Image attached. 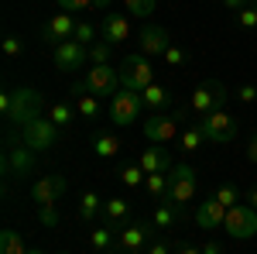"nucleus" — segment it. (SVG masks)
Here are the masks:
<instances>
[{
	"mask_svg": "<svg viewBox=\"0 0 257 254\" xmlns=\"http://www.w3.org/2000/svg\"><path fill=\"white\" fill-rule=\"evenodd\" d=\"M0 110H4V117L11 127H28V124H35L41 117V110H45V100H41L38 90H31V86H18V90H11V93H4L0 97Z\"/></svg>",
	"mask_w": 257,
	"mask_h": 254,
	"instance_id": "nucleus-1",
	"label": "nucleus"
},
{
	"mask_svg": "<svg viewBox=\"0 0 257 254\" xmlns=\"http://www.w3.org/2000/svg\"><path fill=\"white\" fill-rule=\"evenodd\" d=\"M199 127H202L206 141H213V144H230L240 131L237 117H233L230 110H223V107L213 110V114H206V117H199Z\"/></svg>",
	"mask_w": 257,
	"mask_h": 254,
	"instance_id": "nucleus-3",
	"label": "nucleus"
},
{
	"mask_svg": "<svg viewBox=\"0 0 257 254\" xmlns=\"http://www.w3.org/2000/svg\"><path fill=\"white\" fill-rule=\"evenodd\" d=\"M65 189H69L65 176H41L38 182H31V199H35L38 206H48V203L62 199Z\"/></svg>",
	"mask_w": 257,
	"mask_h": 254,
	"instance_id": "nucleus-15",
	"label": "nucleus"
},
{
	"mask_svg": "<svg viewBox=\"0 0 257 254\" xmlns=\"http://www.w3.org/2000/svg\"><path fill=\"white\" fill-rule=\"evenodd\" d=\"M202 254H223V247H219L216 240H206V244H202Z\"/></svg>",
	"mask_w": 257,
	"mask_h": 254,
	"instance_id": "nucleus-45",
	"label": "nucleus"
},
{
	"mask_svg": "<svg viewBox=\"0 0 257 254\" xmlns=\"http://www.w3.org/2000/svg\"><path fill=\"white\" fill-rule=\"evenodd\" d=\"M141 107H144L141 93H134V90H120L117 97L110 100V117H113L117 127H131V124L138 120Z\"/></svg>",
	"mask_w": 257,
	"mask_h": 254,
	"instance_id": "nucleus-12",
	"label": "nucleus"
},
{
	"mask_svg": "<svg viewBox=\"0 0 257 254\" xmlns=\"http://www.w3.org/2000/svg\"><path fill=\"white\" fill-rule=\"evenodd\" d=\"M254 11H257V0H254Z\"/></svg>",
	"mask_w": 257,
	"mask_h": 254,
	"instance_id": "nucleus-51",
	"label": "nucleus"
},
{
	"mask_svg": "<svg viewBox=\"0 0 257 254\" xmlns=\"http://www.w3.org/2000/svg\"><path fill=\"white\" fill-rule=\"evenodd\" d=\"M127 216H131V203H127L123 196H110L106 206H103V220H106V223H123Z\"/></svg>",
	"mask_w": 257,
	"mask_h": 254,
	"instance_id": "nucleus-24",
	"label": "nucleus"
},
{
	"mask_svg": "<svg viewBox=\"0 0 257 254\" xmlns=\"http://www.w3.org/2000/svg\"><path fill=\"white\" fill-rule=\"evenodd\" d=\"M110 48H113V45H106L103 38H99L96 45H89V59H93V65H110Z\"/></svg>",
	"mask_w": 257,
	"mask_h": 254,
	"instance_id": "nucleus-36",
	"label": "nucleus"
},
{
	"mask_svg": "<svg viewBox=\"0 0 257 254\" xmlns=\"http://www.w3.org/2000/svg\"><path fill=\"white\" fill-rule=\"evenodd\" d=\"M14 131H18V127H11V131H7V155H4V172H7V176H28V172L35 168V158H38V151H31L24 141L18 144Z\"/></svg>",
	"mask_w": 257,
	"mask_h": 254,
	"instance_id": "nucleus-5",
	"label": "nucleus"
},
{
	"mask_svg": "<svg viewBox=\"0 0 257 254\" xmlns=\"http://www.w3.org/2000/svg\"><path fill=\"white\" fill-rule=\"evenodd\" d=\"M257 100V86H240V103H254Z\"/></svg>",
	"mask_w": 257,
	"mask_h": 254,
	"instance_id": "nucleus-42",
	"label": "nucleus"
},
{
	"mask_svg": "<svg viewBox=\"0 0 257 254\" xmlns=\"http://www.w3.org/2000/svg\"><path fill=\"white\" fill-rule=\"evenodd\" d=\"M237 24H240V28H257V11H254V4H250V7H243V11H237Z\"/></svg>",
	"mask_w": 257,
	"mask_h": 254,
	"instance_id": "nucleus-40",
	"label": "nucleus"
},
{
	"mask_svg": "<svg viewBox=\"0 0 257 254\" xmlns=\"http://www.w3.org/2000/svg\"><path fill=\"white\" fill-rule=\"evenodd\" d=\"M76 24H79V21L72 18L69 11H59V14L48 18V24L41 28V35H45L48 45H59V41H69L72 35H76Z\"/></svg>",
	"mask_w": 257,
	"mask_h": 254,
	"instance_id": "nucleus-16",
	"label": "nucleus"
},
{
	"mask_svg": "<svg viewBox=\"0 0 257 254\" xmlns=\"http://www.w3.org/2000/svg\"><path fill=\"white\" fill-rule=\"evenodd\" d=\"M223 7H230V11L237 14V11H243V7H250V0H223Z\"/></svg>",
	"mask_w": 257,
	"mask_h": 254,
	"instance_id": "nucleus-44",
	"label": "nucleus"
},
{
	"mask_svg": "<svg viewBox=\"0 0 257 254\" xmlns=\"http://www.w3.org/2000/svg\"><path fill=\"white\" fill-rule=\"evenodd\" d=\"M76 114H79L86 124H96L99 120V97L96 93H79V97H76Z\"/></svg>",
	"mask_w": 257,
	"mask_h": 254,
	"instance_id": "nucleus-25",
	"label": "nucleus"
},
{
	"mask_svg": "<svg viewBox=\"0 0 257 254\" xmlns=\"http://www.w3.org/2000/svg\"><path fill=\"white\" fill-rule=\"evenodd\" d=\"M182 134L178 131V120L168 117V114H151V117L144 120V137L151 141V144H168V141H175Z\"/></svg>",
	"mask_w": 257,
	"mask_h": 254,
	"instance_id": "nucleus-14",
	"label": "nucleus"
},
{
	"mask_svg": "<svg viewBox=\"0 0 257 254\" xmlns=\"http://www.w3.org/2000/svg\"><path fill=\"white\" fill-rule=\"evenodd\" d=\"M247 199H250V206H254V210H257V186H254V189H250V193H247Z\"/></svg>",
	"mask_w": 257,
	"mask_h": 254,
	"instance_id": "nucleus-48",
	"label": "nucleus"
},
{
	"mask_svg": "<svg viewBox=\"0 0 257 254\" xmlns=\"http://www.w3.org/2000/svg\"><path fill=\"white\" fill-rule=\"evenodd\" d=\"M110 4H113V0H93V11H106Z\"/></svg>",
	"mask_w": 257,
	"mask_h": 254,
	"instance_id": "nucleus-47",
	"label": "nucleus"
},
{
	"mask_svg": "<svg viewBox=\"0 0 257 254\" xmlns=\"http://www.w3.org/2000/svg\"><path fill=\"white\" fill-rule=\"evenodd\" d=\"M151 240H155V223H151V220H131V223L117 234V244H120V251H123V254L148 251Z\"/></svg>",
	"mask_w": 257,
	"mask_h": 254,
	"instance_id": "nucleus-6",
	"label": "nucleus"
},
{
	"mask_svg": "<svg viewBox=\"0 0 257 254\" xmlns=\"http://www.w3.org/2000/svg\"><path fill=\"white\" fill-rule=\"evenodd\" d=\"M59 131L48 117H38L35 124H28V127H21V141L31 148V151H48L55 141H59Z\"/></svg>",
	"mask_w": 257,
	"mask_h": 254,
	"instance_id": "nucleus-10",
	"label": "nucleus"
},
{
	"mask_svg": "<svg viewBox=\"0 0 257 254\" xmlns=\"http://www.w3.org/2000/svg\"><path fill=\"white\" fill-rule=\"evenodd\" d=\"M48 120H52L55 127H69V124L76 120V110H72L69 103H52V107H48Z\"/></svg>",
	"mask_w": 257,
	"mask_h": 254,
	"instance_id": "nucleus-30",
	"label": "nucleus"
},
{
	"mask_svg": "<svg viewBox=\"0 0 257 254\" xmlns=\"http://www.w3.org/2000/svg\"><path fill=\"white\" fill-rule=\"evenodd\" d=\"M223 220H226V206L219 203L216 196H209L206 203L196 206V223L202 230H223Z\"/></svg>",
	"mask_w": 257,
	"mask_h": 254,
	"instance_id": "nucleus-17",
	"label": "nucleus"
},
{
	"mask_svg": "<svg viewBox=\"0 0 257 254\" xmlns=\"http://www.w3.org/2000/svg\"><path fill=\"white\" fill-rule=\"evenodd\" d=\"M144 189L151 199H168V189H172V176H165V172H151L148 182H144Z\"/></svg>",
	"mask_w": 257,
	"mask_h": 254,
	"instance_id": "nucleus-27",
	"label": "nucleus"
},
{
	"mask_svg": "<svg viewBox=\"0 0 257 254\" xmlns=\"http://www.w3.org/2000/svg\"><path fill=\"white\" fill-rule=\"evenodd\" d=\"M172 189H168V199L175 203V206H189L192 199H196V168L192 165H185V161H178L172 165Z\"/></svg>",
	"mask_w": 257,
	"mask_h": 254,
	"instance_id": "nucleus-8",
	"label": "nucleus"
},
{
	"mask_svg": "<svg viewBox=\"0 0 257 254\" xmlns=\"http://www.w3.org/2000/svg\"><path fill=\"white\" fill-rule=\"evenodd\" d=\"M138 165L151 176V172H165V168H172V151L165 148V144H151V148H144L138 155Z\"/></svg>",
	"mask_w": 257,
	"mask_h": 254,
	"instance_id": "nucleus-18",
	"label": "nucleus"
},
{
	"mask_svg": "<svg viewBox=\"0 0 257 254\" xmlns=\"http://www.w3.org/2000/svg\"><path fill=\"white\" fill-rule=\"evenodd\" d=\"M103 41L106 45H127L131 41V21L120 14H106L103 18Z\"/></svg>",
	"mask_w": 257,
	"mask_h": 254,
	"instance_id": "nucleus-19",
	"label": "nucleus"
},
{
	"mask_svg": "<svg viewBox=\"0 0 257 254\" xmlns=\"http://www.w3.org/2000/svg\"><path fill=\"white\" fill-rule=\"evenodd\" d=\"M72 38L79 41V45H86V48H89V45H96V41H99V28L93 24V21H79V24H76V35H72Z\"/></svg>",
	"mask_w": 257,
	"mask_h": 254,
	"instance_id": "nucleus-31",
	"label": "nucleus"
},
{
	"mask_svg": "<svg viewBox=\"0 0 257 254\" xmlns=\"http://www.w3.org/2000/svg\"><path fill=\"white\" fill-rule=\"evenodd\" d=\"M31 247L24 244V237L18 230H4L0 234V254H28Z\"/></svg>",
	"mask_w": 257,
	"mask_h": 254,
	"instance_id": "nucleus-28",
	"label": "nucleus"
},
{
	"mask_svg": "<svg viewBox=\"0 0 257 254\" xmlns=\"http://www.w3.org/2000/svg\"><path fill=\"white\" fill-rule=\"evenodd\" d=\"M28 254H45V251H28Z\"/></svg>",
	"mask_w": 257,
	"mask_h": 254,
	"instance_id": "nucleus-50",
	"label": "nucleus"
},
{
	"mask_svg": "<svg viewBox=\"0 0 257 254\" xmlns=\"http://www.w3.org/2000/svg\"><path fill=\"white\" fill-rule=\"evenodd\" d=\"M202 148H206V134H202L199 124L185 127V131L178 134V151H182V155H199Z\"/></svg>",
	"mask_w": 257,
	"mask_h": 254,
	"instance_id": "nucleus-20",
	"label": "nucleus"
},
{
	"mask_svg": "<svg viewBox=\"0 0 257 254\" xmlns=\"http://www.w3.org/2000/svg\"><path fill=\"white\" fill-rule=\"evenodd\" d=\"M223 234L233 237V240H250L257 234V210L254 206H230L226 220H223Z\"/></svg>",
	"mask_w": 257,
	"mask_h": 254,
	"instance_id": "nucleus-4",
	"label": "nucleus"
},
{
	"mask_svg": "<svg viewBox=\"0 0 257 254\" xmlns=\"http://www.w3.org/2000/svg\"><path fill=\"white\" fill-rule=\"evenodd\" d=\"M127 11L134 18H151L158 11V0H127Z\"/></svg>",
	"mask_w": 257,
	"mask_h": 254,
	"instance_id": "nucleus-34",
	"label": "nucleus"
},
{
	"mask_svg": "<svg viewBox=\"0 0 257 254\" xmlns=\"http://www.w3.org/2000/svg\"><path fill=\"white\" fill-rule=\"evenodd\" d=\"M168 31L161 28V24H144L138 35V52L141 55H148V59H158V55H165L168 52Z\"/></svg>",
	"mask_w": 257,
	"mask_h": 254,
	"instance_id": "nucleus-13",
	"label": "nucleus"
},
{
	"mask_svg": "<svg viewBox=\"0 0 257 254\" xmlns=\"http://www.w3.org/2000/svg\"><path fill=\"white\" fill-rule=\"evenodd\" d=\"M59 7L69 14H79V11H93V0H59Z\"/></svg>",
	"mask_w": 257,
	"mask_h": 254,
	"instance_id": "nucleus-39",
	"label": "nucleus"
},
{
	"mask_svg": "<svg viewBox=\"0 0 257 254\" xmlns=\"http://www.w3.org/2000/svg\"><path fill=\"white\" fill-rule=\"evenodd\" d=\"M4 55H7V59H21V55H24V45H21L18 35H7V38H4Z\"/></svg>",
	"mask_w": 257,
	"mask_h": 254,
	"instance_id": "nucleus-37",
	"label": "nucleus"
},
{
	"mask_svg": "<svg viewBox=\"0 0 257 254\" xmlns=\"http://www.w3.org/2000/svg\"><path fill=\"white\" fill-rule=\"evenodd\" d=\"M110 244H113V230H110L106 223H103L99 230H93V237H89V247H93V251H96V254L110 251Z\"/></svg>",
	"mask_w": 257,
	"mask_h": 254,
	"instance_id": "nucleus-32",
	"label": "nucleus"
},
{
	"mask_svg": "<svg viewBox=\"0 0 257 254\" xmlns=\"http://www.w3.org/2000/svg\"><path fill=\"white\" fill-rule=\"evenodd\" d=\"M178 254H202V247H196V244H182Z\"/></svg>",
	"mask_w": 257,
	"mask_h": 254,
	"instance_id": "nucleus-46",
	"label": "nucleus"
},
{
	"mask_svg": "<svg viewBox=\"0 0 257 254\" xmlns=\"http://www.w3.org/2000/svg\"><path fill=\"white\" fill-rule=\"evenodd\" d=\"M144 254H172V247H168V240H151Z\"/></svg>",
	"mask_w": 257,
	"mask_h": 254,
	"instance_id": "nucleus-41",
	"label": "nucleus"
},
{
	"mask_svg": "<svg viewBox=\"0 0 257 254\" xmlns=\"http://www.w3.org/2000/svg\"><path fill=\"white\" fill-rule=\"evenodd\" d=\"M103 206H106V199L89 189V193H82V199H79V216L82 220H96V216L103 213Z\"/></svg>",
	"mask_w": 257,
	"mask_h": 254,
	"instance_id": "nucleus-26",
	"label": "nucleus"
},
{
	"mask_svg": "<svg viewBox=\"0 0 257 254\" xmlns=\"http://www.w3.org/2000/svg\"><path fill=\"white\" fill-rule=\"evenodd\" d=\"M226 103V86L223 82H199L196 90H192V97H189V110L199 114V117H206V114H213Z\"/></svg>",
	"mask_w": 257,
	"mask_h": 254,
	"instance_id": "nucleus-7",
	"label": "nucleus"
},
{
	"mask_svg": "<svg viewBox=\"0 0 257 254\" xmlns=\"http://www.w3.org/2000/svg\"><path fill=\"white\" fill-rule=\"evenodd\" d=\"M120 182H123V186H131V189H138V186L148 182V172L141 168L138 161H131V165H123V168H120Z\"/></svg>",
	"mask_w": 257,
	"mask_h": 254,
	"instance_id": "nucleus-29",
	"label": "nucleus"
},
{
	"mask_svg": "<svg viewBox=\"0 0 257 254\" xmlns=\"http://www.w3.org/2000/svg\"><path fill=\"white\" fill-rule=\"evenodd\" d=\"M38 223H41V227H55V223H59V210H55V203L38 206Z\"/></svg>",
	"mask_w": 257,
	"mask_h": 254,
	"instance_id": "nucleus-38",
	"label": "nucleus"
},
{
	"mask_svg": "<svg viewBox=\"0 0 257 254\" xmlns=\"http://www.w3.org/2000/svg\"><path fill=\"white\" fill-rule=\"evenodd\" d=\"M247 161H254V165H257V131L250 134V141H247Z\"/></svg>",
	"mask_w": 257,
	"mask_h": 254,
	"instance_id": "nucleus-43",
	"label": "nucleus"
},
{
	"mask_svg": "<svg viewBox=\"0 0 257 254\" xmlns=\"http://www.w3.org/2000/svg\"><path fill=\"white\" fill-rule=\"evenodd\" d=\"M141 100H144V107H151V110L158 114V110H165V107L172 103V90H165V86H158V82H151V86L141 93Z\"/></svg>",
	"mask_w": 257,
	"mask_h": 254,
	"instance_id": "nucleus-23",
	"label": "nucleus"
},
{
	"mask_svg": "<svg viewBox=\"0 0 257 254\" xmlns=\"http://www.w3.org/2000/svg\"><path fill=\"white\" fill-rule=\"evenodd\" d=\"M155 82V65L148 55H141V52H131L123 65H120V86L123 90H134V93H144L148 86Z\"/></svg>",
	"mask_w": 257,
	"mask_h": 254,
	"instance_id": "nucleus-2",
	"label": "nucleus"
},
{
	"mask_svg": "<svg viewBox=\"0 0 257 254\" xmlns=\"http://www.w3.org/2000/svg\"><path fill=\"white\" fill-rule=\"evenodd\" d=\"M161 59H165L168 69H182V65L189 62V52H185V48H178V45H168V52H165Z\"/></svg>",
	"mask_w": 257,
	"mask_h": 254,
	"instance_id": "nucleus-35",
	"label": "nucleus"
},
{
	"mask_svg": "<svg viewBox=\"0 0 257 254\" xmlns=\"http://www.w3.org/2000/svg\"><path fill=\"white\" fill-rule=\"evenodd\" d=\"M86 82H89V93H96L103 100H113L123 90L120 86V69H113V65H93L86 72Z\"/></svg>",
	"mask_w": 257,
	"mask_h": 254,
	"instance_id": "nucleus-11",
	"label": "nucleus"
},
{
	"mask_svg": "<svg viewBox=\"0 0 257 254\" xmlns=\"http://www.w3.org/2000/svg\"><path fill=\"white\" fill-rule=\"evenodd\" d=\"M151 223H155V230H175V223H178V206L172 203V199H161L158 210L151 213Z\"/></svg>",
	"mask_w": 257,
	"mask_h": 254,
	"instance_id": "nucleus-21",
	"label": "nucleus"
},
{
	"mask_svg": "<svg viewBox=\"0 0 257 254\" xmlns=\"http://www.w3.org/2000/svg\"><path fill=\"white\" fill-rule=\"evenodd\" d=\"M213 196H216L226 210H230V206H240V189L233 186V182H223V186H216V193H213Z\"/></svg>",
	"mask_w": 257,
	"mask_h": 254,
	"instance_id": "nucleus-33",
	"label": "nucleus"
},
{
	"mask_svg": "<svg viewBox=\"0 0 257 254\" xmlns=\"http://www.w3.org/2000/svg\"><path fill=\"white\" fill-rule=\"evenodd\" d=\"M120 148H123V144H120L117 134H110V131H96V134H93V151H96L99 158L110 161V158L120 155Z\"/></svg>",
	"mask_w": 257,
	"mask_h": 254,
	"instance_id": "nucleus-22",
	"label": "nucleus"
},
{
	"mask_svg": "<svg viewBox=\"0 0 257 254\" xmlns=\"http://www.w3.org/2000/svg\"><path fill=\"white\" fill-rule=\"evenodd\" d=\"M86 59H89V48L79 45L76 38L52 45V62H55V69H59V72H79Z\"/></svg>",
	"mask_w": 257,
	"mask_h": 254,
	"instance_id": "nucleus-9",
	"label": "nucleus"
},
{
	"mask_svg": "<svg viewBox=\"0 0 257 254\" xmlns=\"http://www.w3.org/2000/svg\"><path fill=\"white\" fill-rule=\"evenodd\" d=\"M103 254H117V251H103ZM120 254H123V251H120Z\"/></svg>",
	"mask_w": 257,
	"mask_h": 254,
	"instance_id": "nucleus-49",
	"label": "nucleus"
}]
</instances>
